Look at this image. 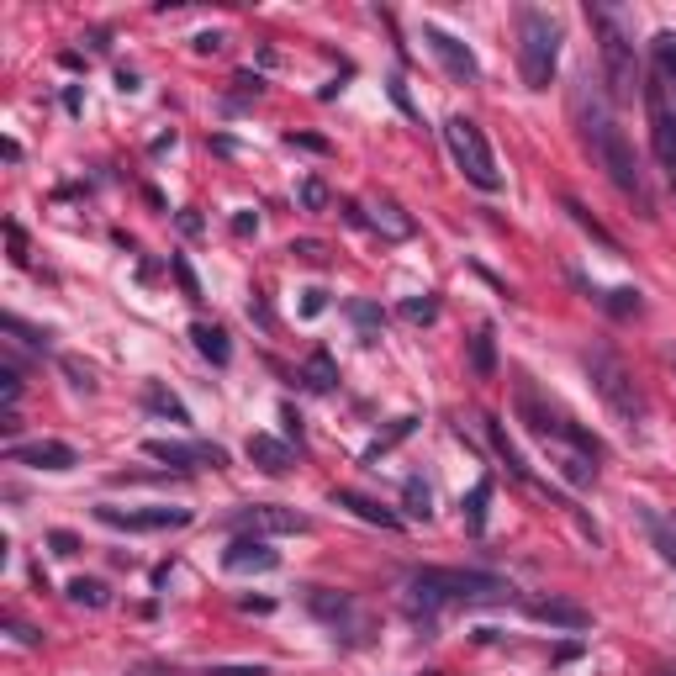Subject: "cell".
Masks as SVG:
<instances>
[{"mask_svg":"<svg viewBox=\"0 0 676 676\" xmlns=\"http://www.w3.org/2000/svg\"><path fill=\"white\" fill-rule=\"evenodd\" d=\"M296 201H302V212H328V201H333V191L317 175H307L302 185H296Z\"/></svg>","mask_w":676,"mask_h":676,"instance_id":"e575fe53","label":"cell"},{"mask_svg":"<svg viewBox=\"0 0 676 676\" xmlns=\"http://www.w3.org/2000/svg\"><path fill=\"white\" fill-rule=\"evenodd\" d=\"M333 507H349L354 518H365V523H375V529H391L397 534L402 529V518L391 513V507H381L375 497H365V492H333Z\"/></svg>","mask_w":676,"mask_h":676,"instance_id":"d6986e66","label":"cell"},{"mask_svg":"<svg viewBox=\"0 0 676 676\" xmlns=\"http://www.w3.org/2000/svg\"><path fill=\"white\" fill-rule=\"evenodd\" d=\"M566 212H571V222H576L581 233H592V238L603 243L608 254H618V238H613V233H608L603 222H597V217H592V212H587V206H581V201H571V196H566Z\"/></svg>","mask_w":676,"mask_h":676,"instance_id":"d6a6232c","label":"cell"},{"mask_svg":"<svg viewBox=\"0 0 676 676\" xmlns=\"http://www.w3.org/2000/svg\"><path fill=\"white\" fill-rule=\"evenodd\" d=\"M634 518H640V529L650 534V544L661 550L666 566H676V529H671V518H661L655 507H634Z\"/></svg>","mask_w":676,"mask_h":676,"instance_id":"cb8c5ba5","label":"cell"},{"mask_svg":"<svg viewBox=\"0 0 676 676\" xmlns=\"http://www.w3.org/2000/svg\"><path fill=\"white\" fill-rule=\"evenodd\" d=\"M486 507H492V476H481L471 486V497L460 502V518H465V529H471V534H486Z\"/></svg>","mask_w":676,"mask_h":676,"instance_id":"4316f807","label":"cell"},{"mask_svg":"<svg viewBox=\"0 0 676 676\" xmlns=\"http://www.w3.org/2000/svg\"><path fill=\"white\" fill-rule=\"evenodd\" d=\"M471 375L476 381H497V328L481 323L471 338Z\"/></svg>","mask_w":676,"mask_h":676,"instance_id":"603a6c76","label":"cell"},{"mask_svg":"<svg viewBox=\"0 0 676 676\" xmlns=\"http://www.w3.org/2000/svg\"><path fill=\"white\" fill-rule=\"evenodd\" d=\"M291 259H302V265H328V243L296 238V243H291Z\"/></svg>","mask_w":676,"mask_h":676,"instance_id":"74e56055","label":"cell"},{"mask_svg":"<svg viewBox=\"0 0 676 676\" xmlns=\"http://www.w3.org/2000/svg\"><path fill=\"white\" fill-rule=\"evenodd\" d=\"M370 228L381 233V238H391V243H407L412 233H418V222H412L397 201H386V196H381V201L370 206Z\"/></svg>","mask_w":676,"mask_h":676,"instance_id":"ac0fdd59","label":"cell"},{"mask_svg":"<svg viewBox=\"0 0 676 676\" xmlns=\"http://www.w3.org/2000/svg\"><path fill=\"white\" fill-rule=\"evenodd\" d=\"M0 391H6V407L22 402V375H16V365H11V360L0 365Z\"/></svg>","mask_w":676,"mask_h":676,"instance_id":"ab89813d","label":"cell"},{"mask_svg":"<svg viewBox=\"0 0 676 676\" xmlns=\"http://www.w3.org/2000/svg\"><path fill=\"white\" fill-rule=\"evenodd\" d=\"M412 428H418V418H397V423H391V428H386V434H381V439H375V444L365 449V465H375V460H381V455H386V449H397V444H402V439L412 434Z\"/></svg>","mask_w":676,"mask_h":676,"instance_id":"836d02e7","label":"cell"},{"mask_svg":"<svg viewBox=\"0 0 676 676\" xmlns=\"http://www.w3.org/2000/svg\"><path fill=\"white\" fill-rule=\"evenodd\" d=\"M523 613L534 618V624H550V629H592V608L571 603V597H529L523 603Z\"/></svg>","mask_w":676,"mask_h":676,"instance_id":"9a60e30c","label":"cell"},{"mask_svg":"<svg viewBox=\"0 0 676 676\" xmlns=\"http://www.w3.org/2000/svg\"><path fill=\"white\" fill-rule=\"evenodd\" d=\"M581 365H587L592 391L608 402V412H613L618 423H629V428H634V423H645V386L634 381V370H629L624 360H618L613 349L597 344V349L581 354Z\"/></svg>","mask_w":676,"mask_h":676,"instance_id":"3957f363","label":"cell"},{"mask_svg":"<svg viewBox=\"0 0 676 676\" xmlns=\"http://www.w3.org/2000/svg\"><path fill=\"white\" fill-rule=\"evenodd\" d=\"M302 381H307V391H333V386H338V365H333L328 349H312V354H307Z\"/></svg>","mask_w":676,"mask_h":676,"instance_id":"83f0119b","label":"cell"},{"mask_svg":"<svg viewBox=\"0 0 676 676\" xmlns=\"http://www.w3.org/2000/svg\"><path fill=\"white\" fill-rule=\"evenodd\" d=\"M581 138H587L592 159L603 164V175H608L634 206H640V217L650 222V217H655V196H650V180H645V169H640V154H634V143L624 138V127H618L603 106H592V117L581 122Z\"/></svg>","mask_w":676,"mask_h":676,"instance_id":"7a4b0ae2","label":"cell"},{"mask_svg":"<svg viewBox=\"0 0 676 676\" xmlns=\"http://www.w3.org/2000/svg\"><path fill=\"white\" fill-rule=\"evenodd\" d=\"M486 439H492L497 460H502V465H507V471H513L523 486H539V481H534V471H529V460H523V455H518V444L502 434V423H497V418H486ZM539 492H550V486H539Z\"/></svg>","mask_w":676,"mask_h":676,"instance_id":"ffe728a7","label":"cell"},{"mask_svg":"<svg viewBox=\"0 0 676 676\" xmlns=\"http://www.w3.org/2000/svg\"><path fill=\"white\" fill-rule=\"evenodd\" d=\"M233 85H238V96H233V101H249V96H259V90H265V80H259V74H249V69H243Z\"/></svg>","mask_w":676,"mask_h":676,"instance_id":"f6af8a7d","label":"cell"},{"mask_svg":"<svg viewBox=\"0 0 676 676\" xmlns=\"http://www.w3.org/2000/svg\"><path fill=\"white\" fill-rule=\"evenodd\" d=\"M344 312H349V323L360 328V338H365V344H375V338H381V328H386V312L375 307V302H349Z\"/></svg>","mask_w":676,"mask_h":676,"instance_id":"f546056e","label":"cell"},{"mask_svg":"<svg viewBox=\"0 0 676 676\" xmlns=\"http://www.w3.org/2000/svg\"><path fill=\"white\" fill-rule=\"evenodd\" d=\"M671 676H676V671H671Z\"/></svg>","mask_w":676,"mask_h":676,"instance_id":"6f0895ef","label":"cell"},{"mask_svg":"<svg viewBox=\"0 0 676 676\" xmlns=\"http://www.w3.org/2000/svg\"><path fill=\"white\" fill-rule=\"evenodd\" d=\"M391 101H397L402 111H412V96H407V85H402V80H391Z\"/></svg>","mask_w":676,"mask_h":676,"instance_id":"f5cc1de1","label":"cell"},{"mask_svg":"<svg viewBox=\"0 0 676 676\" xmlns=\"http://www.w3.org/2000/svg\"><path fill=\"white\" fill-rule=\"evenodd\" d=\"M143 407H148V412H159V418H169V423H191L185 402H180L164 381H148V386H143Z\"/></svg>","mask_w":676,"mask_h":676,"instance_id":"d4e9b609","label":"cell"},{"mask_svg":"<svg viewBox=\"0 0 676 676\" xmlns=\"http://www.w3.org/2000/svg\"><path fill=\"white\" fill-rule=\"evenodd\" d=\"M6 243H11L16 265H27V233H22V222H6Z\"/></svg>","mask_w":676,"mask_h":676,"instance_id":"60d3db41","label":"cell"},{"mask_svg":"<svg viewBox=\"0 0 676 676\" xmlns=\"http://www.w3.org/2000/svg\"><path fill=\"white\" fill-rule=\"evenodd\" d=\"M291 148H312V154H328V138H312V133H286Z\"/></svg>","mask_w":676,"mask_h":676,"instance_id":"7dc6e473","label":"cell"},{"mask_svg":"<svg viewBox=\"0 0 676 676\" xmlns=\"http://www.w3.org/2000/svg\"><path fill=\"white\" fill-rule=\"evenodd\" d=\"M444 143H449L455 169L476 185V191H502V169L492 159V143H486V133H481L471 117H449L444 122Z\"/></svg>","mask_w":676,"mask_h":676,"instance_id":"8992f818","label":"cell"},{"mask_svg":"<svg viewBox=\"0 0 676 676\" xmlns=\"http://www.w3.org/2000/svg\"><path fill=\"white\" fill-rule=\"evenodd\" d=\"M555 471L566 476L571 486H592V481H597V455H587V449H571V444H555Z\"/></svg>","mask_w":676,"mask_h":676,"instance_id":"44dd1931","label":"cell"},{"mask_svg":"<svg viewBox=\"0 0 676 676\" xmlns=\"http://www.w3.org/2000/svg\"><path fill=\"white\" fill-rule=\"evenodd\" d=\"M222 48V32H201L196 37V53H217Z\"/></svg>","mask_w":676,"mask_h":676,"instance_id":"816d5d0a","label":"cell"},{"mask_svg":"<svg viewBox=\"0 0 676 676\" xmlns=\"http://www.w3.org/2000/svg\"><path fill=\"white\" fill-rule=\"evenodd\" d=\"M344 222H349V228H365L370 217H365V206H360V201H344Z\"/></svg>","mask_w":676,"mask_h":676,"instance_id":"f907efd6","label":"cell"},{"mask_svg":"<svg viewBox=\"0 0 676 676\" xmlns=\"http://www.w3.org/2000/svg\"><path fill=\"white\" fill-rule=\"evenodd\" d=\"M143 455L159 460V465H175V471H196V465L222 471V465H228V455H222L217 444H180V439H148Z\"/></svg>","mask_w":676,"mask_h":676,"instance_id":"8fae6325","label":"cell"},{"mask_svg":"<svg viewBox=\"0 0 676 676\" xmlns=\"http://www.w3.org/2000/svg\"><path fill=\"white\" fill-rule=\"evenodd\" d=\"M323 307H328V291H317V286H312V291H302V317H317Z\"/></svg>","mask_w":676,"mask_h":676,"instance_id":"c3c4849f","label":"cell"},{"mask_svg":"<svg viewBox=\"0 0 676 676\" xmlns=\"http://www.w3.org/2000/svg\"><path fill=\"white\" fill-rule=\"evenodd\" d=\"M560 64V27L550 22V11L523 6L518 11V74L529 90H550Z\"/></svg>","mask_w":676,"mask_h":676,"instance_id":"277c9868","label":"cell"},{"mask_svg":"<svg viewBox=\"0 0 676 676\" xmlns=\"http://www.w3.org/2000/svg\"><path fill=\"white\" fill-rule=\"evenodd\" d=\"M233 233H238V238L259 233V217H254V212H238V217H233Z\"/></svg>","mask_w":676,"mask_h":676,"instance_id":"681fc988","label":"cell"},{"mask_svg":"<svg viewBox=\"0 0 676 676\" xmlns=\"http://www.w3.org/2000/svg\"><path fill=\"white\" fill-rule=\"evenodd\" d=\"M233 529L238 534H254V539H275V534H307L312 518L296 513V507L254 502V507H238V513H233Z\"/></svg>","mask_w":676,"mask_h":676,"instance_id":"ba28073f","label":"cell"},{"mask_svg":"<svg viewBox=\"0 0 676 676\" xmlns=\"http://www.w3.org/2000/svg\"><path fill=\"white\" fill-rule=\"evenodd\" d=\"M402 317H407V323H434V317H439V302H434V296H407V302H402Z\"/></svg>","mask_w":676,"mask_h":676,"instance_id":"8d00e7d4","label":"cell"},{"mask_svg":"<svg viewBox=\"0 0 676 676\" xmlns=\"http://www.w3.org/2000/svg\"><path fill=\"white\" fill-rule=\"evenodd\" d=\"M423 43L434 48V59L444 64V74H449V80H455V85H476V80H481V64H476V53L465 48L455 32H444V27H423Z\"/></svg>","mask_w":676,"mask_h":676,"instance_id":"9c48e42d","label":"cell"},{"mask_svg":"<svg viewBox=\"0 0 676 676\" xmlns=\"http://www.w3.org/2000/svg\"><path fill=\"white\" fill-rule=\"evenodd\" d=\"M307 613L323 618V624H333V629H349L354 618H360L354 597L349 592H333V587H307Z\"/></svg>","mask_w":676,"mask_h":676,"instance_id":"2e32d148","label":"cell"},{"mask_svg":"<svg viewBox=\"0 0 676 676\" xmlns=\"http://www.w3.org/2000/svg\"><path fill=\"white\" fill-rule=\"evenodd\" d=\"M402 507H407V518H418V523L434 518V492H428L423 476H407V486H402Z\"/></svg>","mask_w":676,"mask_h":676,"instance_id":"f1b7e54d","label":"cell"},{"mask_svg":"<svg viewBox=\"0 0 676 676\" xmlns=\"http://www.w3.org/2000/svg\"><path fill=\"white\" fill-rule=\"evenodd\" d=\"M69 603H74V608H106V603H111V592H106V581L74 576V581H69Z\"/></svg>","mask_w":676,"mask_h":676,"instance_id":"1f68e13d","label":"cell"},{"mask_svg":"<svg viewBox=\"0 0 676 676\" xmlns=\"http://www.w3.org/2000/svg\"><path fill=\"white\" fill-rule=\"evenodd\" d=\"M133 676H159V671H133Z\"/></svg>","mask_w":676,"mask_h":676,"instance_id":"9f6ffc18","label":"cell"},{"mask_svg":"<svg viewBox=\"0 0 676 676\" xmlns=\"http://www.w3.org/2000/svg\"><path fill=\"white\" fill-rule=\"evenodd\" d=\"M243 455H249L265 476H286V471H291V444H280V439H270V434H249Z\"/></svg>","mask_w":676,"mask_h":676,"instance_id":"e0dca14e","label":"cell"},{"mask_svg":"<svg viewBox=\"0 0 676 676\" xmlns=\"http://www.w3.org/2000/svg\"><path fill=\"white\" fill-rule=\"evenodd\" d=\"M222 566L233 576H265L280 566V550H270V539H254V534H238L228 550H222Z\"/></svg>","mask_w":676,"mask_h":676,"instance_id":"4fadbf2b","label":"cell"},{"mask_svg":"<svg viewBox=\"0 0 676 676\" xmlns=\"http://www.w3.org/2000/svg\"><path fill=\"white\" fill-rule=\"evenodd\" d=\"M169 270H175V280H180V291L191 296V302H201V280H196V270L185 265V259H169Z\"/></svg>","mask_w":676,"mask_h":676,"instance_id":"f35d334b","label":"cell"},{"mask_svg":"<svg viewBox=\"0 0 676 676\" xmlns=\"http://www.w3.org/2000/svg\"><path fill=\"white\" fill-rule=\"evenodd\" d=\"M650 53H655V80H661L666 101H671V111H676V32H655Z\"/></svg>","mask_w":676,"mask_h":676,"instance_id":"7402d4cb","label":"cell"},{"mask_svg":"<svg viewBox=\"0 0 676 676\" xmlns=\"http://www.w3.org/2000/svg\"><path fill=\"white\" fill-rule=\"evenodd\" d=\"M587 22L597 32V53H603L608 96L613 101H629L634 85H640V64H634V43H629L624 22H618V11H608V6H587Z\"/></svg>","mask_w":676,"mask_h":676,"instance_id":"5b68a950","label":"cell"},{"mask_svg":"<svg viewBox=\"0 0 676 676\" xmlns=\"http://www.w3.org/2000/svg\"><path fill=\"white\" fill-rule=\"evenodd\" d=\"M96 518L111 523V529L154 534V529H185V523H191V507H143V513H127V507H96Z\"/></svg>","mask_w":676,"mask_h":676,"instance_id":"30bf717a","label":"cell"},{"mask_svg":"<svg viewBox=\"0 0 676 676\" xmlns=\"http://www.w3.org/2000/svg\"><path fill=\"white\" fill-rule=\"evenodd\" d=\"M206 676H270V666H212V671H206Z\"/></svg>","mask_w":676,"mask_h":676,"instance_id":"bcb514c9","label":"cell"},{"mask_svg":"<svg viewBox=\"0 0 676 676\" xmlns=\"http://www.w3.org/2000/svg\"><path fill=\"white\" fill-rule=\"evenodd\" d=\"M518 418L529 423V434H539L544 444H560V434H566V418H560V412L539 397L529 375H518Z\"/></svg>","mask_w":676,"mask_h":676,"instance_id":"7c38bea8","label":"cell"},{"mask_svg":"<svg viewBox=\"0 0 676 676\" xmlns=\"http://www.w3.org/2000/svg\"><path fill=\"white\" fill-rule=\"evenodd\" d=\"M645 117H650V148H655V159H661L671 191H676V111H671V101H666V90H661L655 74L645 80Z\"/></svg>","mask_w":676,"mask_h":676,"instance_id":"52a82bcc","label":"cell"},{"mask_svg":"<svg viewBox=\"0 0 676 676\" xmlns=\"http://www.w3.org/2000/svg\"><path fill=\"white\" fill-rule=\"evenodd\" d=\"M64 375H69L74 391H96V381H90V370H85L80 360H64Z\"/></svg>","mask_w":676,"mask_h":676,"instance_id":"b9f144b4","label":"cell"},{"mask_svg":"<svg viewBox=\"0 0 676 676\" xmlns=\"http://www.w3.org/2000/svg\"><path fill=\"white\" fill-rule=\"evenodd\" d=\"M180 233L196 238V233H201V217H196V212H180Z\"/></svg>","mask_w":676,"mask_h":676,"instance_id":"db71d44e","label":"cell"},{"mask_svg":"<svg viewBox=\"0 0 676 676\" xmlns=\"http://www.w3.org/2000/svg\"><path fill=\"white\" fill-rule=\"evenodd\" d=\"M280 418H286V428H291V434H302V418H296V407H291V402L280 407Z\"/></svg>","mask_w":676,"mask_h":676,"instance_id":"11a10c76","label":"cell"},{"mask_svg":"<svg viewBox=\"0 0 676 676\" xmlns=\"http://www.w3.org/2000/svg\"><path fill=\"white\" fill-rule=\"evenodd\" d=\"M48 544H53V555H80V539H74L69 529H53Z\"/></svg>","mask_w":676,"mask_h":676,"instance_id":"ee69618b","label":"cell"},{"mask_svg":"<svg viewBox=\"0 0 676 676\" xmlns=\"http://www.w3.org/2000/svg\"><path fill=\"white\" fill-rule=\"evenodd\" d=\"M592 296H597V302H603L613 317H624V323H629V317H640V312H645L640 291H629V286H618V291H592Z\"/></svg>","mask_w":676,"mask_h":676,"instance_id":"4dcf8cb0","label":"cell"},{"mask_svg":"<svg viewBox=\"0 0 676 676\" xmlns=\"http://www.w3.org/2000/svg\"><path fill=\"white\" fill-rule=\"evenodd\" d=\"M6 634H11L16 645H37V640H43V634H37L32 624H22V618H6Z\"/></svg>","mask_w":676,"mask_h":676,"instance_id":"7bdbcfd3","label":"cell"},{"mask_svg":"<svg viewBox=\"0 0 676 676\" xmlns=\"http://www.w3.org/2000/svg\"><path fill=\"white\" fill-rule=\"evenodd\" d=\"M11 465H32V471H74L80 455H74V444L64 439H37V444H11L6 449Z\"/></svg>","mask_w":676,"mask_h":676,"instance_id":"5bb4252c","label":"cell"},{"mask_svg":"<svg viewBox=\"0 0 676 676\" xmlns=\"http://www.w3.org/2000/svg\"><path fill=\"white\" fill-rule=\"evenodd\" d=\"M412 608L439 613V608H497L513 603V587L492 571H460V566H423L407 576Z\"/></svg>","mask_w":676,"mask_h":676,"instance_id":"6da1fadb","label":"cell"},{"mask_svg":"<svg viewBox=\"0 0 676 676\" xmlns=\"http://www.w3.org/2000/svg\"><path fill=\"white\" fill-rule=\"evenodd\" d=\"M191 338H196V354H201V360H212L217 370L233 360V344H228V333H222V328H212V323H196V328H191Z\"/></svg>","mask_w":676,"mask_h":676,"instance_id":"484cf974","label":"cell"},{"mask_svg":"<svg viewBox=\"0 0 676 676\" xmlns=\"http://www.w3.org/2000/svg\"><path fill=\"white\" fill-rule=\"evenodd\" d=\"M0 328H6V333H16V338H22L27 349H37V354H43V349H48V338H53L48 328H27L22 317H0Z\"/></svg>","mask_w":676,"mask_h":676,"instance_id":"d590c367","label":"cell"}]
</instances>
